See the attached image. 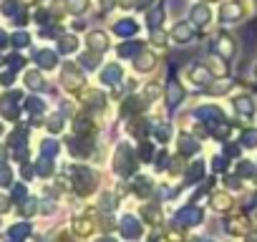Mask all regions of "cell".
Masks as SVG:
<instances>
[{"label":"cell","mask_w":257,"mask_h":242,"mask_svg":"<svg viewBox=\"0 0 257 242\" xmlns=\"http://www.w3.org/2000/svg\"><path fill=\"white\" fill-rule=\"evenodd\" d=\"M3 13L13 16V21H16V13H18V3H16V0H6V3H3Z\"/></svg>","instance_id":"38"},{"label":"cell","mask_w":257,"mask_h":242,"mask_svg":"<svg viewBox=\"0 0 257 242\" xmlns=\"http://www.w3.org/2000/svg\"><path fill=\"white\" fill-rule=\"evenodd\" d=\"M98 242H113V239H98Z\"/></svg>","instance_id":"55"},{"label":"cell","mask_w":257,"mask_h":242,"mask_svg":"<svg viewBox=\"0 0 257 242\" xmlns=\"http://www.w3.org/2000/svg\"><path fill=\"white\" fill-rule=\"evenodd\" d=\"M187 76H189L192 86H209V83L214 81V73L209 71L207 63H194V66H189V68H187Z\"/></svg>","instance_id":"2"},{"label":"cell","mask_w":257,"mask_h":242,"mask_svg":"<svg viewBox=\"0 0 257 242\" xmlns=\"http://www.w3.org/2000/svg\"><path fill=\"white\" fill-rule=\"evenodd\" d=\"M209 71H212V73L217 71L219 76H224V71H227V68H224L222 63H217V58H212V61H209Z\"/></svg>","instance_id":"44"},{"label":"cell","mask_w":257,"mask_h":242,"mask_svg":"<svg viewBox=\"0 0 257 242\" xmlns=\"http://www.w3.org/2000/svg\"><path fill=\"white\" fill-rule=\"evenodd\" d=\"M121 232H123V237H128V239L139 237V234H142V224H139V219H134L132 214H126V217L121 219Z\"/></svg>","instance_id":"14"},{"label":"cell","mask_w":257,"mask_h":242,"mask_svg":"<svg viewBox=\"0 0 257 242\" xmlns=\"http://www.w3.org/2000/svg\"><path fill=\"white\" fill-rule=\"evenodd\" d=\"M237 172H239L242 177H247V174H252V172H254V167H252L249 162H239V164H237Z\"/></svg>","instance_id":"41"},{"label":"cell","mask_w":257,"mask_h":242,"mask_svg":"<svg viewBox=\"0 0 257 242\" xmlns=\"http://www.w3.org/2000/svg\"><path fill=\"white\" fill-rule=\"evenodd\" d=\"M26 86L33 88V91H43L46 88V81H43V76L38 71H28L26 73Z\"/></svg>","instance_id":"21"},{"label":"cell","mask_w":257,"mask_h":242,"mask_svg":"<svg viewBox=\"0 0 257 242\" xmlns=\"http://www.w3.org/2000/svg\"><path fill=\"white\" fill-rule=\"evenodd\" d=\"M111 31H113L118 38H132V36L139 33V23H137L134 18H121V21H116V23L111 26Z\"/></svg>","instance_id":"6"},{"label":"cell","mask_w":257,"mask_h":242,"mask_svg":"<svg viewBox=\"0 0 257 242\" xmlns=\"http://www.w3.org/2000/svg\"><path fill=\"white\" fill-rule=\"evenodd\" d=\"M149 242H159V239H149Z\"/></svg>","instance_id":"58"},{"label":"cell","mask_w":257,"mask_h":242,"mask_svg":"<svg viewBox=\"0 0 257 242\" xmlns=\"http://www.w3.org/2000/svg\"><path fill=\"white\" fill-rule=\"evenodd\" d=\"M157 68V56L144 51V53H137L134 56V71L137 73H152Z\"/></svg>","instance_id":"8"},{"label":"cell","mask_w":257,"mask_h":242,"mask_svg":"<svg viewBox=\"0 0 257 242\" xmlns=\"http://www.w3.org/2000/svg\"><path fill=\"white\" fill-rule=\"evenodd\" d=\"M209 21H212V11H209L204 3L192 6V23H194V26H207Z\"/></svg>","instance_id":"17"},{"label":"cell","mask_w":257,"mask_h":242,"mask_svg":"<svg viewBox=\"0 0 257 242\" xmlns=\"http://www.w3.org/2000/svg\"><path fill=\"white\" fill-rule=\"evenodd\" d=\"M152 43H154V46H164V33H162L159 28H154V33H152Z\"/></svg>","instance_id":"43"},{"label":"cell","mask_w":257,"mask_h":242,"mask_svg":"<svg viewBox=\"0 0 257 242\" xmlns=\"http://www.w3.org/2000/svg\"><path fill=\"white\" fill-rule=\"evenodd\" d=\"M227 154H232V157H237V154H239V149H237L234 144H227Z\"/></svg>","instance_id":"52"},{"label":"cell","mask_w":257,"mask_h":242,"mask_svg":"<svg viewBox=\"0 0 257 242\" xmlns=\"http://www.w3.org/2000/svg\"><path fill=\"white\" fill-rule=\"evenodd\" d=\"M0 83H3V86H11V83H13V71H8V73L0 76Z\"/></svg>","instance_id":"48"},{"label":"cell","mask_w":257,"mask_h":242,"mask_svg":"<svg viewBox=\"0 0 257 242\" xmlns=\"http://www.w3.org/2000/svg\"><path fill=\"white\" fill-rule=\"evenodd\" d=\"M26 106H28V111H33V113H41L46 103H43V101H41L38 96H31V98L26 101Z\"/></svg>","instance_id":"33"},{"label":"cell","mask_w":257,"mask_h":242,"mask_svg":"<svg viewBox=\"0 0 257 242\" xmlns=\"http://www.w3.org/2000/svg\"><path fill=\"white\" fill-rule=\"evenodd\" d=\"M194 116H199V118H212V121H222L219 106H199V108L194 111ZM212 121H209V124H212Z\"/></svg>","instance_id":"19"},{"label":"cell","mask_w":257,"mask_h":242,"mask_svg":"<svg viewBox=\"0 0 257 242\" xmlns=\"http://www.w3.org/2000/svg\"><path fill=\"white\" fill-rule=\"evenodd\" d=\"M58 142H53V139H46L43 144H41V152H43V157H56L58 154Z\"/></svg>","instance_id":"28"},{"label":"cell","mask_w":257,"mask_h":242,"mask_svg":"<svg viewBox=\"0 0 257 242\" xmlns=\"http://www.w3.org/2000/svg\"><path fill=\"white\" fill-rule=\"evenodd\" d=\"M157 91H159V88H157V86H154V83H149V86H147V96H154V93H157Z\"/></svg>","instance_id":"53"},{"label":"cell","mask_w":257,"mask_h":242,"mask_svg":"<svg viewBox=\"0 0 257 242\" xmlns=\"http://www.w3.org/2000/svg\"><path fill=\"white\" fill-rule=\"evenodd\" d=\"M0 63H3V58H0Z\"/></svg>","instance_id":"59"},{"label":"cell","mask_w":257,"mask_h":242,"mask_svg":"<svg viewBox=\"0 0 257 242\" xmlns=\"http://www.w3.org/2000/svg\"><path fill=\"white\" fill-rule=\"evenodd\" d=\"M157 134H159V142H162V144L169 142V134H172L169 124H157Z\"/></svg>","instance_id":"37"},{"label":"cell","mask_w":257,"mask_h":242,"mask_svg":"<svg viewBox=\"0 0 257 242\" xmlns=\"http://www.w3.org/2000/svg\"><path fill=\"white\" fill-rule=\"evenodd\" d=\"M28 43H31L28 33H16V36H13V46H16V48H26Z\"/></svg>","instance_id":"36"},{"label":"cell","mask_w":257,"mask_h":242,"mask_svg":"<svg viewBox=\"0 0 257 242\" xmlns=\"http://www.w3.org/2000/svg\"><path fill=\"white\" fill-rule=\"evenodd\" d=\"M36 63H38L41 68L51 71V68H56V63H58V53L51 51V48H41V51L36 53Z\"/></svg>","instance_id":"13"},{"label":"cell","mask_w":257,"mask_h":242,"mask_svg":"<svg viewBox=\"0 0 257 242\" xmlns=\"http://www.w3.org/2000/svg\"><path fill=\"white\" fill-rule=\"evenodd\" d=\"M71 172H73V177H78L76 189H78L81 194H88V192L96 187V184H93V182H96V174H93L91 169H86V167H73Z\"/></svg>","instance_id":"3"},{"label":"cell","mask_w":257,"mask_h":242,"mask_svg":"<svg viewBox=\"0 0 257 242\" xmlns=\"http://www.w3.org/2000/svg\"><path fill=\"white\" fill-rule=\"evenodd\" d=\"M152 6V0H137V8L139 11H144V8H149Z\"/></svg>","instance_id":"50"},{"label":"cell","mask_w":257,"mask_h":242,"mask_svg":"<svg viewBox=\"0 0 257 242\" xmlns=\"http://www.w3.org/2000/svg\"><path fill=\"white\" fill-rule=\"evenodd\" d=\"M214 53L219 58H224V61H232L234 53H237V46H234V41L229 36H219V38H214Z\"/></svg>","instance_id":"4"},{"label":"cell","mask_w":257,"mask_h":242,"mask_svg":"<svg viewBox=\"0 0 257 242\" xmlns=\"http://www.w3.org/2000/svg\"><path fill=\"white\" fill-rule=\"evenodd\" d=\"M73 129H76V134H86V132H91L93 127H91L88 118H78V121H73Z\"/></svg>","instance_id":"34"},{"label":"cell","mask_w":257,"mask_h":242,"mask_svg":"<svg viewBox=\"0 0 257 242\" xmlns=\"http://www.w3.org/2000/svg\"><path fill=\"white\" fill-rule=\"evenodd\" d=\"M179 152H182L184 157H189V154H197V152H199V142L184 134V137H179Z\"/></svg>","instance_id":"20"},{"label":"cell","mask_w":257,"mask_h":242,"mask_svg":"<svg viewBox=\"0 0 257 242\" xmlns=\"http://www.w3.org/2000/svg\"><path fill=\"white\" fill-rule=\"evenodd\" d=\"M73 232L81 234V237H86V234L93 232V222H91V219H76V222H73Z\"/></svg>","instance_id":"25"},{"label":"cell","mask_w":257,"mask_h":242,"mask_svg":"<svg viewBox=\"0 0 257 242\" xmlns=\"http://www.w3.org/2000/svg\"><path fill=\"white\" fill-rule=\"evenodd\" d=\"M232 106H234V111H237L242 118H249V116L254 113V101H252L249 96H237V98L232 101Z\"/></svg>","instance_id":"16"},{"label":"cell","mask_w":257,"mask_h":242,"mask_svg":"<svg viewBox=\"0 0 257 242\" xmlns=\"http://www.w3.org/2000/svg\"><path fill=\"white\" fill-rule=\"evenodd\" d=\"M212 207H214L217 212H224V209H229V207H232V202H229V197H227V194H214Z\"/></svg>","instance_id":"27"},{"label":"cell","mask_w":257,"mask_h":242,"mask_svg":"<svg viewBox=\"0 0 257 242\" xmlns=\"http://www.w3.org/2000/svg\"><path fill=\"white\" fill-rule=\"evenodd\" d=\"M172 38H174V43H179V46H189V43L194 41V28H192V23H177V26L172 28Z\"/></svg>","instance_id":"7"},{"label":"cell","mask_w":257,"mask_h":242,"mask_svg":"<svg viewBox=\"0 0 257 242\" xmlns=\"http://www.w3.org/2000/svg\"><path fill=\"white\" fill-rule=\"evenodd\" d=\"M254 204H257V192H254Z\"/></svg>","instance_id":"56"},{"label":"cell","mask_w":257,"mask_h":242,"mask_svg":"<svg viewBox=\"0 0 257 242\" xmlns=\"http://www.w3.org/2000/svg\"><path fill=\"white\" fill-rule=\"evenodd\" d=\"M162 23H164V6L152 8V11H149V26H152V28H159Z\"/></svg>","instance_id":"26"},{"label":"cell","mask_w":257,"mask_h":242,"mask_svg":"<svg viewBox=\"0 0 257 242\" xmlns=\"http://www.w3.org/2000/svg\"><path fill=\"white\" fill-rule=\"evenodd\" d=\"M182 101H184V88H182V83H179V81H169V83H167V103H169V108H177Z\"/></svg>","instance_id":"12"},{"label":"cell","mask_w":257,"mask_h":242,"mask_svg":"<svg viewBox=\"0 0 257 242\" xmlns=\"http://www.w3.org/2000/svg\"><path fill=\"white\" fill-rule=\"evenodd\" d=\"M229 81H224V83H219V86H212V93H224V91H229Z\"/></svg>","instance_id":"47"},{"label":"cell","mask_w":257,"mask_h":242,"mask_svg":"<svg viewBox=\"0 0 257 242\" xmlns=\"http://www.w3.org/2000/svg\"><path fill=\"white\" fill-rule=\"evenodd\" d=\"M18 68H23V56H13L11 58V71H18Z\"/></svg>","instance_id":"45"},{"label":"cell","mask_w":257,"mask_h":242,"mask_svg":"<svg viewBox=\"0 0 257 242\" xmlns=\"http://www.w3.org/2000/svg\"><path fill=\"white\" fill-rule=\"evenodd\" d=\"M121 78H123V71H121L118 63H108V66H103V71H101V81H103L106 86H116V83H121Z\"/></svg>","instance_id":"11"},{"label":"cell","mask_w":257,"mask_h":242,"mask_svg":"<svg viewBox=\"0 0 257 242\" xmlns=\"http://www.w3.org/2000/svg\"><path fill=\"white\" fill-rule=\"evenodd\" d=\"M88 48L96 51V53L108 51V38H106V33H103V31H91V33H88Z\"/></svg>","instance_id":"15"},{"label":"cell","mask_w":257,"mask_h":242,"mask_svg":"<svg viewBox=\"0 0 257 242\" xmlns=\"http://www.w3.org/2000/svg\"><path fill=\"white\" fill-rule=\"evenodd\" d=\"M202 174H204V164L202 162H194L189 167V172H187V179L189 182H197V179H202Z\"/></svg>","instance_id":"29"},{"label":"cell","mask_w":257,"mask_h":242,"mask_svg":"<svg viewBox=\"0 0 257 242\" xmlns=\"http://www.w3.org/2000/svg\"><path fill=\"white\" fill-rule=\"evenodd\" d=\"M174 222H177V224H184V227H189V224H199V222H202V212H199L197 207H184V209L177 212Z\"/></svg>","instance_id":"10"},{"label":"cell","mask_w":257,"mask_h":242,"mask_svg":"<svg viewBox=\"0 0 257 242\" xmlns=\"http://www.w3.org/2000/svg\"><path fill=\"white\" fill-rule=\"evenodd\" d=\"M254 78H257V66H254Z\"/></svg>","instance_id":"57"},{"label":"cell","mask_w":257,"mask_h":242,"mask_svg":"<svg viewBox=\"0 0 257 242\" xmlns=\"http://www.w3.org/2000/svg\"><path fill=\"white\" fill-rule=\"evenodd\" d=\"M212 167H214V172H222L227 164H224V157H214L212 159Z\"/></svg>","instance_id":"46"},{"label":"cell","mask_w":257,"mask_h":242,"mask_svg":"<svg viewBox=\"0 0 257 242\" xmlns=\"http://www.w3.org/2000/svg\"><path fill=\"white\" fill-rule=\"evenodd\" d=\"M242 16V6L237 0H227V3L219 8V21L222 23H237V18Z\"/></svg>","instance_id":"9"},{"label":"cell","mask_w":257,"mask_h":242,"mask_svg":"<svg viewBox=\"0 0 257 242\" xmlns=\"http://www.w3.org/2000/svg\"><path fill=\"white\" fill-rule=\"evenodd\" d=\"M18 98H21V93H8V96H3V101H0V111H3L8 118L18 116V106H16Z\"/></svg>","instance_id":"18"},{"label":"cell","mask_w":257,"mask_h":242,"mask_svg":"<svg viewBox=\"0 0 257 242\" xmlns=\"http://www.w3.org/2000/svg\"><path fill=\"white\" fill-rule=\"evenodd\" d=\"M132 167H134V152L128 149L126 144H121L116 149V157H113V169H116V174L126 177L128 172H132Z\"/></svg>","instance_id":"1"},{"label":"cell","mask_w":257,"mask_h":242,"mask_svg":"<svg viewBox=\"0 0 257 242\" xmlns=\"http://www.w3.org/2000/svg\"><path fill=\"white\" fill-rule=\"evenodd\" d=\"M36 172H38L41 177H48V174L53 172V164H51L48 159H41V164H38V169H36Z\"/></svg>","instance_id":"40"},{"label":"cell","mask_w":257,"mask_h":242,"mask_svg":"<svg viewBox=\"0 0 257 242\" xmlns=\"http://www.w3.org/2000/svg\"><path fill=\"white\" fill-rule=\"evenodd\" d=\"M26 197V187H16L13 189V199H23Z\"/></svg>","instance_id":"49"},{"label":"cell","mask_w":257,"mask_h":242,"mask_svg":"<svg viewBox=\"0 0 257 242\" xmlns=\"http://www.w3.org/2000/svg\"><path fill=\"white\" fill-rule=\"evenodd\" d=\"M11 184H13V172L6 164H0V187H11Z\"/></svg>","instance_id":"31"},{"label":"cell","mask_w":257,"mask_h":242,"mask_svg":"<svg viewBox=\"0 0 257 242\" xmlns=\"http://www.w3.org/2000/svg\"><path fill=\"white\" fill-rule=\"evenodd\" d=\"M0 132H3V127H0Z\"/></svg>","instance_id":"60"},{"label":"cell","mask_w":257,"mask_h":242,"mask_svg":"<svg viewBox=\"0 0 257 242\" xmlns=\"http://www.w3.org/2000/svg\"><path fill=\"white\" fill-rule=\"evenodd\" d=\"M66 8H68L73 16H81V13H86V11L91 8V3H88V0H66Z\"/></svg>","instance_id":"24"},{"label":"cell","mask_w":257,"mask_h":242,"mask_svg":"<svg viewBox=\"0 0 257 242\" xmlns=\"http://www.w3.org/2000/svg\"><path fill=\"white\" fill-rule=\"evenodd\" d=\"M242 144H244L247 149H254V147H257V132H254V129H247V132L242 134Z\"/></svg>","instance_id":"30"},{"label":"cell","mask_w":257,"mask_h":242,"mask_svg":"<svg viewBox=\"0 0 257 242\" xmlns=\"http://www.w3.org/2000/svg\"><path fill=\"white\" fill-rule=\"evenodd\" d=\"M28 229H31V227L23 222V224H16V227L11 229V234H13V237H23V234H28Z\"/></svg>","instance_id":"42"},{"label":"cell","mask_w":257,"mask_h":242,"mask_svg":"<svg viewBox=\"0 0 257 242\" xmlns=\"http://www.w3.org/2000/svg\"><path fill=\"white\" fill-rule=\"evenodd\" d=\"M48 129L58 134V132L63 129V116H51V121H48Z\"/></svg>","instance_id":"39"},{"label":"cell","mask_w":257,"mask_h":242,"mask_svg":"<svg viewBox=\"0 0 257 242\" xmlns=\"http://www.w3.org/2000/svg\"><path fill=\"white\" fill-rule=\"evenodd\" d=\"M58 51L61 53H76L78 51V38L76 36H63L58 41Z\"/></svg>","instance_id":"22"},{"label":"cell","mask_w":257,"mask_h":242,"mask_svg":"<svg viewBox=\"0 0 257 242\" xmlns=\"http://www.w3.org/2000/svg\"><path fill=\"white\" fill-rule=\"evenodd\" d=\"M61 81L66 88H78L83 83V73L76 68V63H66L63 71H61Z\"/></svg>","instance_id":"5"},{"label":"cell","mask_w":257,"mask_h":242,"mask_svg":"<svg viewBox=\"0 0 257 242\" xmlns=\"http://www.w3.org/2000/svg\"><path fill=\"white\" fill-rule=\"evenodd\" d=\"M0 209H8V199H3V197H0Z\"/></svg>","instance_id":"54"},{"label":"cell","mask_w":257,"mask_h":242,"mask_svg":"<svg viewBox=\"0 0 257 242\" xmlns=\"http://www.w3.org/2000/svg\"><path fill=\"white\" fill-rule=\"evenodd\" d=\"M139 51H142V43H139V41H132V43L118 46V51H116V53H118L121 58H128V56H137Z\"/></svg>","instance_id":"23"},{"label":"cell","mask_w":257,"mask_h":242,"mask_svg":"<svg viewBox=\"0 0 257 242\" xmlns=\"http://www.w3.org/2000/svg\"><path fill=\"white\" fill-rule=\"evenodd\" d=\"M81 61H83V66H86V68H96V66H98V53H96V51H88Z\"/></svg>","instance_id":"35"},{"label":"cell","mask_w":257,"mask_h":242,"mask_svg":"<svg viewBox=\"0 0 257 242\" xmlns=\"http://www.w3.org/2000/svg\"><path fill=\"white\" fill-rule=\"evenodd\" d=\"M144 106V98H139V96H128L126 98V103H123V108L126 111H139Z\"/></svg>","instance_id":"32"},{"label":"cell","mask_w":257,"mask_h":242,"mask_svg":"<svg viewBox=\"0 0 257 242\" xmlns=\"http://www.w3.org/2000/svg\"><path fill=\"white\" fill-rule=\"evenodd\" d=\"M33 209H36V204H33V199H28V204H23V212H26V214H31Z\"/></svg>","instance_id":"51"}]
</instances>
